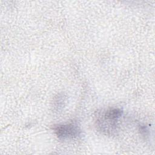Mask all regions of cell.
<instances>
[{"label":"cell","instance_id":"1","mask_svg":"<svg viewBox=\"0 0 155 155\" xmlns=\"http://www.w3.org/2000/svg\"><path fill=\"white\" fill-rule=\"evenodd\" d=\"M54 130L57 136L63 139L76 136L79 132L78 125L74 124L59 125L54 128Z\"/></svg>","mask_w":155,"mask_h":155}]
</instances>
